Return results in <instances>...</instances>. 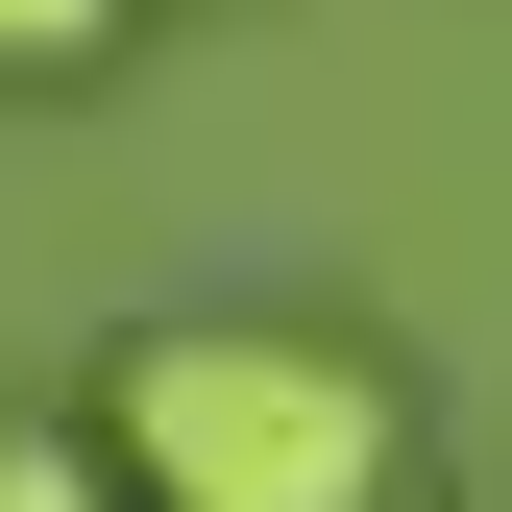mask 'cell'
Masks as SVG:
<instances>
[{
	"instance_id": "1",
	"label": "cell",
	"mask_w": 512,
	"mask_h": 512,
	"mask_svg": "<svg viewBox=\"0 0 512 512\" xmlns=\"http://www.w3.org/2000/svg\"><path fill=\"white\" fill-rule=\"evenodd\" d=\"M74 439L122 464V512H391L415 488L391 366L317 342V317H147Z\"/></svg>"
},
{
	"instance_id": "3",
	"label": "cell",
	"mask_w": 512,
	"mask_h": 512,
	"mask_svg": "<svg viewBox=\"0 0 512 512\" xmlns=\"http://www.w3.org/2000/svg\"><path fill=\"white\" fill-rule=\"evenodd\" d=\"M122 49V0H0V74H98Z\"/></svg>"
},
{
	"instance_id": "2",
	"label": "cell",
	"mask_w": 512,
	"mask_h": 512,
	"mask_svg": "<svg viewBox=\"0 0 512 512\" xmlns=\"http://www.w3.org/2000/svg\"><path fill=\"white\" fill-rule=\"evenodd\" d=\"M0 512H122V464H98L74 415H0Z\"/></svg>"
}]
</instances>
